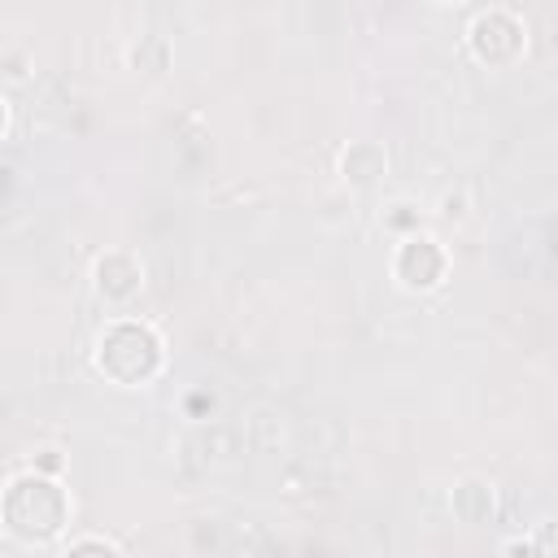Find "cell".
Returning <instances> with one entry per match:
<instances>
[{"label": "cell", "mask_w": 558, "mask_h": 558, "mask_svg": "<svg viewBox=\"0 0 558 558\" xmlns=\"http://www.w3.org/2000/svg\"><path fill=\"white\" fill-rule=\"evenodd\" d=\"M0 519H4V527L17 536V541H26V545H44V541H52L61 527H65V519H70V501H65V488L57 484V480H48V475H17L9 488H4V497H0Z\"/></svg>", "instance_id": "1"}, {"label": "cell", "mask_w": 558, "mask_h": 558, "mask_svg": "<svg viewBox=\"0 0 558 558\" xmlns=\"http://www.w3.org/2000/svg\"><path fill=\"white\" fill-rule=\"evenodd\" d=\"M96 362H100V371H105L113 384L135 388V384H148V379L161 371V340H157V331H153L148 323L122 318V323H113V327L100 336Z\"/></svg>", "instance_id": "2"}, {"label": "cell", "mask_w": 558, "mask_h": 558, "mask_svg": "<svg viewBox=\"0 0 558 558\" xmlns=\"http://www.w3.org/2000/svg\"><path fill=\"white\" fill-rule=\"evenodd\" d=\"M471 52L488 65H510L523 52V22L506 9H488L471 26Z\"/></svg>", "instance_id": "3"}, {"label": "cell", "mask_w": 558, "mask_h": 558, "mask_svg": "<svg viewBox=\"0 0 558 558\" xmlns=\"http://www.w3.org/2000/svg\"><path fill=\"white\" fill-rule=\"evenodd\" d=\"M440 275H445V253H440L436 240H427V235H410V240L397 248V279H401L405 288L427 292V288L440 283Z\"/></svg>", "instance_id": "4"}, {"label": "cell", "mask_w": 558, "mask_h": 558, "mask_svg": "<svg viewBox=\"0 0 558 558\" xmlns=\"http://www.w3.org/2000/svg\"><path fill=\"white\" fill-rule=\"evenodd\" d=\"M140 283H144V270L131 253H105L96 262V288L105 301H131L140 292Z\"/></svg>", "instance_id": "5"}, {"label": "cell", "mask_w": 558, "mask_h": 558, "mask_svg": "<svg viewBox=\"0 0 558 558\" xmlns=\"http://www.w3.org/2000/svg\"><path fill=\"white\" fill-rule=\"evenodd\" d=\"M340 166H344V179H349V183L371 187V183L384 174V166H388V161H384V148H379V144L362 140V144H353V148L344 153V161H340Z\"/></svg>", "instance_id": "6"}, {"label": "cell", "mask_w": 558, "mask_h": 558, "mask_svg": "<svg viewBox=\"0 0 558 558\" xmlns=\"http://www.w3.org/2000/svg\"><path fill=\"white\" fill-rule=\"evenodd\" d=\"M453 514H458L462 523H488V514H493V484H484V480H462V484L453 488Z\"/></svg>", "instance_id": "7"}, {"label": "cell", "mask_w": 558, "mask_h": 558, "mask_svg": "<svg viewBox=\"0 0 558 558\" xmlns=\"http://www.w3.org/2000/svg\"><path fill=\"white\" fill-rule=\"evenodd\" d=\"M131 61H135V70H144V74H166V65H170V48H166V39H140V48L131 52Z\"/></svg>", "instance_id": "8"}, {"label": "cell", "mask_w": 558, "mask_h": 558, "mask_svg": "<svg viewBox=\"0 0 558 558\" xmlns=\"http://www.w3.org/2000/svg\"><path fill=\"white\" fill-rule=\"evenodd\" d=\"M61 558H118L105 541H78V545H70Z\"/></svg>", "instance_id": "9"}, {"label": "cell", "mask_w": 558, "mask_h": 558, "mask_svg": "<svg viewBox=\"0 0 558 558\" xmlns=\"http://www.w3.org/2000/svg\"><path fill=\"white\" fill-rule=\"evenodd\" d=\"M506 558H536V549H532L527 541H510V545H506Z\"/></svg>", "instance_id": "10"}, {"label": "cell", "mask_w": 558, "mask_h": 558, "mask_svg": "<svg viewBox=\"0 0 558 558\" xmlns=\"http://www.w3.org/2000/svg\"><path fill=\"white\" fill-rule=\"evenodd\" d=\"M0 131H4V100H0Z\"/></svg>", "instance_id": "11"}]
</instances>
